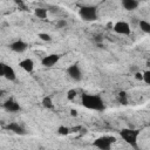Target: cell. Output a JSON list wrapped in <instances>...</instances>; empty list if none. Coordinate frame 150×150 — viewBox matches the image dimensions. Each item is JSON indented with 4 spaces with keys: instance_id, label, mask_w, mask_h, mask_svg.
Returning <instances> with one entry per match:
<instances>
[{
    "instance_id": "ffe728a7",
    "label": "cell",
    "mask_w": 150,
    "mask_h": 150,
    "mask_svg": "<svg viewBox=\"0 0 150 150\" xmlns=\"http://www.w3.org/2000/svg\"><path fill=\"white\" fill-rule=\"evenodd\" d=\"M76 95H77V91H76L75 89H69V90L67 91V98H68L69 101H73V100L76 97Z\"/></svg>"
},
{
    "instance_id": "8fae6325",
    "label": "cell",
    "mask_w": 150,
    "mask_h": 150,
    "mask_svg": "<svg viewBox=\"0 0 150 150\" xmlns=\"http://www.w3.org/2000/svg\"><path fill=\"white\" fill-rule=\"evenodd\" d=\"M2 107H4V109H5L6 111H8V112H18V111L21 110L20 104H19L16 101H14L13 98L7 100V101L2 104Z\"/></svg>"
},
{
    "instance_id": "603a6c76",
    "label": "cell",
    "mask_w": 150,
    "mask_h": 150,
    "mask_svg": "<svg viewBox=\"0 0 150 150\" xmlns=\"http://www.w3.org/2000/svg\"><path fill=\"white\" fill-rule=\"evenodd\" d=\"M94 41L97 43L98 47H102V42H103V38H102V35H96V36H94Z\"/></svg>"
},
{
    "instance_id": "ba28073f",
    "label": "cell",
    "mask_w": 150,
    "mask_h": 150,
    "mask_svg": "<svg viewBox=\"0 0 150 150\" xmlns=\"http://www.w3.org/2000/svg\"><path fill=\"white\" fill-rule=\"evenodd\" d=\"M60 57H61V56H60L59 54H48V55H46V56L42 57L41 64H42L43 67H47V68L53 67V66H55V64L59 62Z\"/></svg>"
},
{
    "instance_id": "4fadbf2b",
    "label": "cell",
    "mask_w": 150,
    "mask_h": 150,
    "mask_svg": "<svg viewBox=\"0 0 150 150\" xmlns=\"http://www.w3.org/2000/svg\"><path fill=\"white\" fill-rule=\"evenodd\" d=\"M138 1L136 0H122V6L127 11H134L138 7Z\"/></svg>"
},
{
    "instance_id": "d6986e66",
    "label": "cell",
    "mask_w": 150,
    "mask_h": 150,
    "mask_svg": "<svg viewBox=\"0 0 150 150\" xmlns=\"http://www.w3.org/2000/svg\"><path fill=\"white\" fill-rule=\"evenodd\" d=\"M38 36H39L40 40H42V41H45V42H49V41H52V36H50L48 33H39Z\"/></svg>"
},
{
    "instance_id": "3957f363",
    "label": "cell",
    "mask_w": 150,
    "mask_h": 150,
    "mask_svg": "<svg viewBox=\"0 0 150 150\" xmlns=\"http://www.w3.org/2000/svg\"><path fill=\"white\" fill-rule=\"evenodd\" d=\"M116 142V138L114 136H100L93 142V146H95L98 150H110L112 143Z\"/></svg>"
},
{
    "instance_id": "7a4b0ae2",
    "label": "cell",
    "mask_w": 150,
    "mask_h": 150,
    "mask_svg": "<svg viewBox=\"0 0 150 150\" xmlns=\"http://www.w3.org/2000/svg\"><path fill=\"white\" fill-rule=\"evenodd\" d=\"M139 135H141V130L132 129V128H123L120 131V136L122 137V139L136 150H138V137H139Z\"/></svg>"
},
{
    "instance_id": "ac0fdd59",
    "label": "cell",
    "mask_w": 150,
    "mask_h": 150,
    "mask_svg": "<svg viewBox=\"0 0 150 150\" xmlns=\"http://www.w3.org/2000/svg\"><path fill=\"white\" fill-rule=\"evenodd\" d=\"M56 131H57V134L61 135V136H67V135L70 132V129H69L68 127H66V125H59Z\"/></svg>"
},
{
    "instance_id": "d4e9b609",
    "label": "cell",
    "mask_w": 150,
    "mask_h": 150,
    "mask_svg": "<svg viewBox=\"0 0 150 150\" xmlns=\"http://www.w3.org/2000/svg\"><path fill=\"white\" fill-rule=\"evenodd\" d=\"M70 115H71V116H77V111L74 110V109H71V110H70Z\"/></svg>"
},
{
    "instance_id": "9c48e42d",
    "label": "cell",
    "mask_w": 150,
    "mask_h": 150,
    "mask_svg": "<svg viewBox=\"0 0 150 150\" xmlns=\"http://www.w3.org/2000/svg\"><path fill=\"white\" fill-rule=\"evenodd\" d=\"M9 49L11 50H13V52H15V53H23L27 48H28V43L27 42H25L23 40H15V41H13L12 43H9Z\"/></svg>"
},
{
    "instance_id": "5bb4252c",
    "label": "cell",
    "mask_w": 150,
    "mask_h": 150,
    "mask_svg": "<svg viewBox=\"0 0 150 150\" xmlns=\"http://www.w3.org/2000/svg\"><path fill=\"white\" fill-rule=\"evenodd\" d=\"M138 26H139V28H141L142 32H144L146 34H150V22L149 21H146V20H139Z\"/></svg>"
},
{
    "instance_id": "6da1fadb",
    "label": "cell",
    "mask_w": 150,
    "mask_h": 150,
    "mask_svg": "<svg viewBox=\"0 0 150 150\" xmlns=\"http://www.w3.org/2000/svg\"><path fill=\"white\" fill-rule=\"evenodd\" d=\"M81 104L84 108L95 111H103L105 109L103 98L97 94H83L81 97Z\"/></svg>"
},
{
    "instance_id": "9a60e30c",
    "label": "cell",
    "mask_w": 150,
    "mask_h": 150,
    "mask_svg": "<svg viewBox=\"0 0 150 150\" xmlns=\"http://www.w3.org/2000/svg\"><path fill=\"white\" fill-rule=\"evenodd\" d=\"M34 14L39 19H46L47 18V9L42 8V7H38V8L34 9Z\"/></svg>"
},
{
    "instance_id": "8992f818",
    "label": "cell",
    "mask_w": 150,
    "mask_h": 150,
    "mask_svg": "<svg viewBox=\"0 0 150 150\" xmlns=\"http://www.w3.org/2000/svg\"><path fill=\"white\" fill-rule=\"evenodd\" d=\"M112 29H114V32H116L117 34H121V35H129L131 33L130 25L127 21H117V22H115Z\"/></svg>"
},
{
    "instance_id": "e0dca14e",
    "label": "cell",
    "mask_w": 150,
    "mask_h": 150,
    "mask_svg": "<svg viewBox=\"0 0 150 150\" xmlns=\"http://www.w3.org/2000/svg\"><path fill=\"white\" fill-rule=\"evenodd\" d=\"M118 102L123 105H127L128 104V97H127V93L125 91H120L118 93V97H117Z\"/></svg>"
},
{
    "instance_id": "277c9868",
    "label": "cell",
    "mask_w": 150,
    "mask_h": 150,
    "mask_svg": "<svg viewBox=\"0 0 150 150\" xmlns=\"http://www.w3.org/2000/svg\"><path fill=\"white\" fill-rule=\"evenodd\" d=\"M79 15L84 21H95L97 20V9L95 6H82L79 9Z\"/></svg>"
},
{
    "instance_id": "7c38bea8",
    "label": "cell",
    "mask_w": 150,
    "mask_h": 150,
    "mask_svg": "<svg viewBox=\"0 0 150 150\" xmlns=\"http://www.w3.org/2000/svg\"><path fill=\"white\" fill-rule=\"evenodd\" d=\"M19 67L23 69L26 73H32L34 70V61L32 59H23L19 62Z\"/></svg>"
},
{
    "instance_id": "2e32d148",
    "label": "cell",
    "mask_w": 150,
    "mask_h": 150,
    "mask_svg": "<svg viewBox=\"0 0 150 150\" xmlns=\"http://www.w3.org/2000/svg\"><path fill=\"white\" fill-rule=\"evenodd\" d=\"M42 105L46 108V109H53L54 108V103H53V101H52V97L50 96H45L43 98H42Z\"/></svg>"
},
{
    "instance_id": "cb8c5ba5",
    "label": "cell",
    "mask_w": 150,
    "mask_h": 150,
    "mask_svg": "<svg viewBox=\"0 0 150 150\" xmlns=\"http://www.w3.org/2000/svg\"><path fill=\"white\" fill-rule=\"evenodd\" d=\"M134 77H135L137 81H143V73H141V71H136V73L134 74Z\"/></svg>"
},
{
    "instance_id": "44dd1931",
    "label": "cell",
    "mask_w": 150,
    "mask_h": 150,
    "mask_svg": "<svg viewBox=\"0 0 150 150\" xmlns=\"http://www.w3.org/2000/svg\"><path fill=\"white\" fill-rule=\"evenodd\" d=\"M143 81L150 86V70H146V71H143Z\"/></svg>"
},
{
    "instance_id": "7402d4cb",
    "label": "cell",
    "mask_w": 150,
    "mask_h": 150,
    "mask_svg": "<svg viewBox=\"0 0 150 150\" xmlns=\"http://www.w3.org/2000/svg\"><path fill=\"white\" fill-rule=\"evenodd\" d=\"M56 26H57V28H64L67 26V21L64 19H60V20H57Z\"/></svg>"
},
{
    "instance_id": "5b68a950",
    "label": "cell",
    "mask_w": 150,
    "mask_h": 150,
    "mask_svg": "<svg viewBox=\"0 0 150 150\" xmlns=\"http://www.w3.org/2000/svg\"><path fill=\"white\" fill-rule=\"evenodd\" d=\"M0 75L5 77L8 81H15L16 80V73L14 68L6 63H0Z\"/></svg>"
},
{
    "instance_id": "30bf717a",
    "label": "cell",
    "mask_w": 150,
    "mask_h": 150,
    "mask_svg": "<svg viewBox=\"0 0 150 150\" xmlns=\"http://www.w3.org/2000/svg\"><path fill=\"white\" fill-rule=\"evenodd\" d=\"M5 129L8 130V131H11V132H13V134L20 135V136H23V135L27 134L26 130H25V128H23L22 125H20L18 122H11V123H8V124L5 127Z\"/></svg>"
},
{
    "instance_id": "52a82bcc",
    "label": "cell",
    "mask_w": 150,
    "mask_h": 150,
    "mask_svg": "<svg viewBox=\"0 0 150 150\" xmlns=\"http://www.w3.org/2000/svg\"><path fill=\"white\" fill-rule=\"evenodd\" d=\"M67 74L74 81H81L82 80V71H81V68L79 67V64H70L67 68Z\"/></svg>"
}]
</instances>
